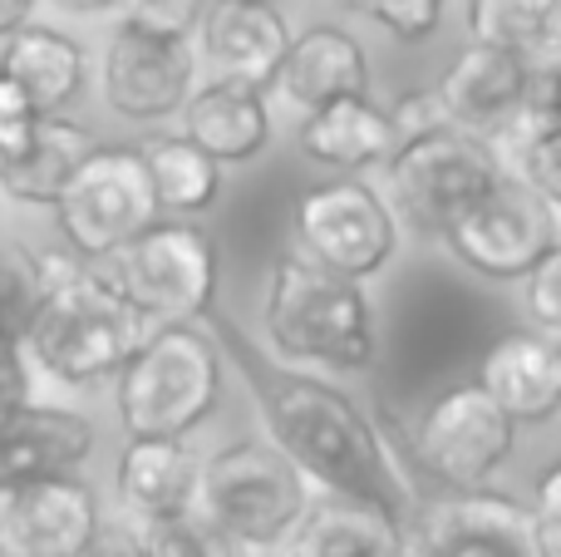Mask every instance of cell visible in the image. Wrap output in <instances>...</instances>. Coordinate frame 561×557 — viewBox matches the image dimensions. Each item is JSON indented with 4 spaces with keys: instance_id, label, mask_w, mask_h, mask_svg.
I'll return each mask as SVG.
<instances>
[{
    "instance_id": "9c48e42d",
    "label": "cell",
    "mask_w": 561,
    "mask_h": 557,
    "mask_svg": "<svg viewBox=\"0 0 561 557\" xmlns=\"http://www.w3.org/2000/svg\"><path fill=\"white\" fill-rule=\"evenodd\" d=\"M517 450V424L483 395V385H448L444 395L419 410L414 434H409V454L434 484L448 493L488 489L497 469L513 459Z\"/></svg>"
},
{
    "instance_id": "d6986e66",
    "label": "cell",
    "mask_w": 561,
    "mask_h": 557,
    "mask_svg": "<svg viewBox=\"0 0 561 557\" xmlns=\"http://www.w3.org/2000/svg\"><path fill=\"white\" fill-rule=\"evenodd\" d=\"M276 84L306 114L320 104H335V99H369V59L350 30L310 25L300 35H290L286 59L276 69Z\"/></svg>"
},
{
    "instance_id": "9a60e30c",
    "label": "cell",
    "mask_w": 561,
    "mask_h": 557,
    "mask_svg": "<svg viewBox=\"0 0 561 557\" xmlns=\"http://www.w3.org/2000/svg\"><path fill=\"white\" fill-rule=\"evenodd\" d=\"M94 454V424L59 405H20L0 414V499L45 479H65Z\"/></svg>"
},
{
    "instance_id": "ba28073f",
    "label": "cell",
    "mask_w": 561,
    "mask_h": 557,
    "mask_svg": "<svg viewBox=\"0 0 561 557\" xmlns=\"http://www.w3.org/2000/svg\"><path fill=\"white\" fill-rule=\"evenodd\" d=\"M385 168L404 223L424 237H444V227L507 173L497 148L463 134V128H438V134L409 138V144L394 148V158Z\"/></svg>"
},
{
    "instance_id": "4316f807",
    "label": "cell",
    "mask_w": 561,
    "mask_h": 557,
    "mask_svg": "<svg viewBox=\"0 0 561 557\" xmlns=\"http://www.w3.org/2000/svg\"><path fill=\"white\" fill-rule=\"evenodd\" d=\"M138 158H144V173L163 213H203L222 193V168L183 134L148 138V144H138Z\"/></svg>"
},
{
    "instance_id": "d6a6232c",
    "label": "cell",
    "mask_w": 561,
    "mask_h": 557,
    "mask_svg": "<svg viewBox=\"0 0 561 557\" xmlns=\"http://www.w3.org/2000/svg\"><path fill=\"white\" fill-rule=\"evenodd\" d=\"M527 533H533V557H561V469L547 464L537 479L533 509H527Z\"/></svg>"
},
{
    "instance_id": "484cf974",
    "label": "cell",
    "mask_w": 561,
    "mask_h": 557,
    "mask_svg": "<svg viewBox=\"0 0 561 557\" xmlns=\"http://www.w3.org/2000/svg\"><path fill=\"white\" fill-rule=\"evenodd\" d=\"M468 45L507 49L527 65H557L561 0H468Z\"/></svg>"
},
{
    "instance_id": "277c9868",
    "label": "cell",
    "mask_w": 561,
    "mask_h": 557,
    "mask_svg": "<svg viewBox=\"0 0 561 557\" xmlns=\"http://www.w3.org/2000/svg\"><path fill=\"white\" fill-rule=\"evenodd\" d=\"M222 395V355L197 326H163L144 336L118 371V420L128 440H187Z\"/></svg>"
},
{
    "instance_id": "4dcf8cb0",
    "label": "cell",
    "mask_w": 561,
    "mask_h": 557,
    "mask_svg": "<svg viewBox=\"0 0 561 557\" xmlns=\"http://www.w3.org/2000/svg\"><path fill=\"white\" fill-rule=\"evenodd\" d=\"M118 10H124L128 30L168 35V39H193L207 0H118Z\"/></svg>"
},
{
    "instance_id": "5bb4252c",
    "label": "cell",
    "mask_w": 561,
    "mask_h": 557,
    "mask_svg": "<svg viewBox=\"0 0 561 557\" xmlns=\"http://www.w3.org/2000/svg\"><path fill=\"white\" fill-rule=\"evenodd\" d=\"M527 75L533 65L507 49H488V45H463L448 69L438 75V99L448 109V124L463 134L493 144L503 128L517 124L527 104Z\"/></svg>"
},
{
    "instance_id": "44dd1931",
    "label": "cell",
    "mask_w": 561,
    "mask_h": 557,
    "mask_svg": "<svg viewBox=\"0 0 561 557\" xmlns=\"http://www.w3.org/2000/svg\"><path fill=\"white\" fill-rule=\"evenodd\" d=\"M300 148L310 163L355 178L369 168H385L399 148V134L389 124V109H379L375 99H335V104H320L306 114Z\"/></svg>"
},
{
    "instance_id": "8d00e7d4",
    "label": "cell",
    "mask_w": 561,
    "mask_h": 557,
    "mask_svg": "<svg viewBox=\"0 0 561 557\" xmlns=\"http://www.w3.org/2000/svg\"><path fill=\"white\" fill-rule=\"evenodd\" d=\"M79 557H144L138 553V528H128V523H99L89 548Z\"/></svg>"
},
{
    "instance_id": "f1b7e54d",
    "label": "cell",
    "mask_w": 561,
    "mask_h": 557,
    "mask_svg": "<svg viewBox=\"0 0 561 557\" xmlns=\"http://www.w3.org/2000/svg\"><path fill=\"white\" fill-rule=\"evenodd\" d=\"M138 553L144 557H237L232 543H227L197 509L144 519V528H138Z\"/></svg>"
},
{
    "instance_id": "7402d4cb",
    "label": "cell",
    "mask_w": 561,
    "mask_h": 557,
    "mask_svg": "<svg viewBox=\"0 0 561 557\" xmlns=\"http://www.w3.org/2000/svg\"><path fill=\"white\" fill-rule=\"evenodd\" d=\"M99 148V138L75 118L45 114L35 118L30 138L10 158H0V187L15 203L30 207H55V197L69 187V178L84 168V158Z\"/></svg>"
},
{
    "instance_id": "f546056e",
    "label": "cell",
    "mask_w": 561,
    "mask_h": 557,
    "mask_svg": "<svg viewBox=\"0 0 561 557\" xmlns=\"http://www.w3.org/2000/svg\"><path fill=\"white\" fill-rule=\"evenodd\" d=\"M340 5L369 15L375 25H385L394 39H404V45L428 39L438 30V20H444V0H340Z\"/></svg>"
},
{
    "instance_id": "d590c367",
    "label": "cell",
    "mask_w": 561,
    "mask_h": 557,
    "mask_svg": "<svg viewBox=\"0 0 561 557\" xmlns=\"http://www.w3.org/2000/svg\"><path fill=\"white\" fill-rule=\"evenodd\" d=\"M30 405V371L15 341H0V414Z\"/></svg>"
},
{
    "instance_id": "8fae6325",
    "label": "cell",
    "mask_w": 561,
    "mask_h": 557,
    "mask_svg": "<svg viewBox=\"0 0 561 557\" xmlns=\"http://www.w3.org/2000/svg\"><path fill=\"white\" fill-rule=\"evenodd\" d=\"M296 237L316 266L359 282L375 276L379 266L394 257L399 247V223L394 207L359 178H330L300 193L296 203Z\"/></svg>"
},
{
    "instance_id": "f35d334b",
    "label": "cell",
    "mask_w": 561,
    "mask_h": 557,
    "mask_svg": "<svg viewBox=\"0 0 561 557\" xmlns=\"http://www.w3.org/2000/svg\"><path fill=\"white\" fill-rule=\"evenodd\" d=\"M59 5H65V10H84V15H89V10H108V5H118V0H59Z\"/></svg>"
},
{
    "instance_id": "3957f363",
    "label": "cell",
    "mask_w": 561,
    "mask_h": 557,
    "mask_svg": "<svg viewBox=\"0 0 561 557\" xmlns=\"http://www.w3.org/2000/svg\"><path fill=\"white\" fill-rule=\"evenodd\" d=\"M266 331L296 365H325L359 375L375 361V311L359 282L316 266L300 252H280L266 282Z\"/></svg>"
},
{
    "instance_id": "1f68e13d",
    "label": "cell",
    "mask_w": 561,
    "mask_h": 557,
    "mask_svg": "<svg viewBox=\"0 0 561 557\" xmlns=\"http://www.w3.org/2000/svg\"><path fill=\"white\" fill-rule=\"evenodd\" d=\"M523 306L533 316V331L557 336L561 331V247L547 252L533 272L523 276Z\"/></svg>"
},
{
    "instance_id": "ffe728a7",
    "label": "cell",
    "mask_w": 561,
    "mask_h": 557,
    "mask_svg": "<svg viewBox=\"0 0 561 557\" xmlns=\"http://www.w3.org/2000/svg\"><path fill=\"white\" fill-rule=\"evenodd\" d=\"M183 138L193 148H203L217 168L247 163L266 148L272 138V114H266V94L232 79H207L203 89H193L183 104Z\"/></svg>"
},
{
    "instance_id": "5b68a950",
    "label": "cell",
    "mask_w": 561,
    "mask_h": 557,
    "mask_svg": "<svg viewBox=\"0 0 561 557\" xmlns=\"http://www.w3.org/2000/svg\"><path fill=\"white\" fill-rule=\"evenodd\" d=\"M310 489L296 464L262 440H237L203 464L197 513L232 548H276L306 523Z\"/></svg>"
},
{
    "instance_id": "836d02e7",
    "label": "cell",
    "mask_w": 561,
    "mask_h": 557,
    "mask_svg": "<svg viewBox=\"0 0 561 557\" xmlns=\"http://www.w3.org/2000/svg\"><path fill=\"white\" fill-rule=\"evenodd\" d=\"M389 124H394L399 144H409V138H424V134H438V128H454V124H448V109H444V99H438L434 84L399 94V104L389 109Z\"/></svg>"
},
{
    "instance_id": "d4e9b609",
    "label": "cell",
    "mask_w": 561,
    "mask_h": 557,
    "mask_svg": "<svg viewBox=\"0 0 561 557\" xmlns=\"http://www.w3.org/2000/svg\"><path fill=\"white\" fill-rule=\"evenodd\" d=\"M118 499L144 519L178 509H197V479L203 459L187 450V440H128L118 454Z\"/></svg>"
},
{
    "instance_id": "30bf717a",
    "label": "cell",
    "mask_w": 561,
    "mask_h": 557,
    "mask_svg": "<svg viewBox=\"0 0 561 557\" xmlns=\"http://www.w3.org/2000/svg\"><path fill=\"white\" fill-rule=\"evenodd\" d=\"M448 252L478 276L493 282H523L547 252L561 247L557 207L542 203L533 187H523L513 173H503L473 207L444 227Z\"/></svg>"
},
{
    "instance_id": "8992f818",
    "label": "cell",
    "mask_w": 561,
    "mask_h": 557,
    "mask_svg": "<svg viewBox=\"0 0 561 557\" xmlns=\"http://www.w3.org/2000/svg\"><path fill=\"white\" fill-rule=\"evenodd\" d=\"M163 217L144 158L128 144H99L55 197V227L79 262H108Z\"/></svg>"
},
{
    "instance_id": "4fadbf2b",
    "label": "cell",
    "mask_w": 561,
    "mask_h": 557,
    "mask_svg": "<svg viewBox=\"0 0 561 557\" xmlns=\"http://www.w3.org/2000/svg\"><path fill=\"white\" fill-rule=\"evenodd\" d=\"M409 543L419 557H533L527 509L493 489L448 493L424 513Z\"/></svg>"
},
{
    "instance_id": "6da1fadb",
    "label": "cell",
    "mask_w": 561,
    "mask_h": 557,
    "mask_svg": "<svg viewBox=\"0 0 561 557\" xmlns=\"http://www.w3.org/2000/svg\"><path fill=\"white\" fill-rule=\"evenodd\" d=\"M262 410L276 450L296 464L300 479L310 474L325 493L379 503L404 519L409 493L389 464L385 440L345 390L316 375H276L262 385Z\"/></svg>"
},
{
    "instance_id": "ab89813d",
    "label": "cell",
    "mask_w": 561,
    "mask_h": 557,
    "mask_svg": "<svg viewBox=\"0 0 561 557\" xmlns=\"http://www.w3.org/2000/svg\"><path fill=\"white\" fill-rule=\"evenodd\" d=\"M0 557H10V548H5V538H0Z\"/></svg>"
},
{
    "instance_id": "603a6c76",
    "label": "cell",
    "mask_w": 561,
    "mask_h": 557,
    "mask_svg": "<svg viewBox=\"0 0 561 557\" xmlns=\"http://www.w3.org/2000/svg\"><path fill=\"white\" fill-rule=\"evenodd\" d=\"M0 75L25 94V104L39 118L59 114L65 104H75L84 89V49L79 39H69L65 30L49 25H20L15 35H5L0 49Z\"/></svg>"
},
{
    "instance_id": "7c38bea8",
    "label": "cell",
    "mask_w": 561,
    "mask_h": 557,
    "mask_svg": "<svg viewBox=\"0 0 561 557\" xmlns=\"http://www.w3.org/2000/svg\"><path fill=\"white\" fill-rule=\"evenodd\" d=\"M197 79L193 39L144 35L118 25L104 49V99L124 118H168L187 104Z\"/></svg>"
},
{
    "instance_id": "74e56055",
    "label": "cell",
    "mask_w": 561,
    "mask_h": 557,
    "mask_svg": "<svg viewBox=\"0 0 561 557\" xmlns=\"http://www.w3.org/2000/svg\"><path fill=\"white\" fill-rule=\"evenodd\" d=\"M30 5L35 0H0V39L15 35L20 25H30Z\"/></svg>"
},
{
    "instance_id": "60d3db41",
    "label": "cell",
    "mask_w": 561,
    "mask_h": 557,
    "mask_svg": "<svg viewBox=\"0 0 561 557\" xmlns=\"http://www.w3.org/2000/svg\"><path fill=\"white\" fill-rule=\"evenodd\" d=\"M414 557H419V553H414Z\"/></svg>"
},
{
    "instance_id": "e0dca14e",
    "label": "cell",
    "mask_w": 561,
    "mask_h": 557,
    "mask_svg": "<svg viewBox=\"0 0 561 557\" xmlns=\"http://www.w3.org/2000/svg\"><path fill=\"white\" fill-rule=\"evenodd\" d=\"M99 523V493L79 474L30 484L5 499V533L20 557H79Z\"/></svg>"
},
{
    "instance_id": "7a4b0ae2",
    "label": "cell",
    "mask_w": 561,
    "mask_h": 557,
    "mask_svg": "<svg viewBox=\"0 0 561 557\" xmlns=\"http://www.w3.org/2000/svg\"><path fill=\"white\" fill-rule=\"evenodd\" d=\"M35 266L45 282V306L25 336L35 361L65 385H94L124 371L144 345V316L75 252H35Z\"/></svg>"
},
{
    "instance_id": "52a82bcc",
    "label": "cell",
    "mask_w": 561,
    "mask_h": 557,
    "mask_svg": "<svg viewBox=\"0 0 561 557\" xmlns=\"http://www.w3.org/2000/svg\"><path fill=\"white\" fill-rule=\"evenodd\" d=\"M104 276L144 321L158 316L163 326H187L217 296V247L203 227L158 217L118 257H108Z\"/></svg>"
},
{
    "instance_id": "83f0119b",
    "label": "cell",
    "mask_w": 561,
    "mask_h": 557,
    "mask_svg": "<svg viewBox=\"0 0 561 557\" xmlns=\"http://www.w3.org/2000/svg\"><path fill=\"white\" fill-rule=\"evenodd\" d=\"M39 306H45V282H39L35 252L30 247H0V341L25 345Z\"/></svg>"
},
{
    "instance_id": "cb8c5ba5",
    "label": "cell",
    "mask_w": 561,
    "mask_h": 557,
    "mask_svg": "<svg viewBox=\"0 0 561 557\" xmlns=\"http://www.w3.org/2000/svg\"><path fill=\"white\" fill-rule=\"evenodd\" d=\"M296 533L306 557H414V543H409L399 513L379 509V503L340 499V493L310 503Z\"/></svg>"
},
{
    "instance_id": "ac0fdd59",
    "label": "cell",
    "mask_w": 561,
    "mask_h": 557,
    "mask_svg": "<svg viewBox=\"0 0 561 557\" xmlns=\"http://www.w3.org/2000/svg\"><path fill=\"white\" fill-rule=\"evenodd\" d=\"M483 395L523 430V424H547L561 410V341L542 331H507L493 341L478 371Z\"/></svg>"
},
{
    "instance_id": "e575fe53",
    "label": "cell",
    "mask_w": 561,
    "mask_h": 557,
    "mask_svg": "<svg viewBox=\"0 0 561 557\" xmlns=\"http://www.w3.org/2000/svg\"><path fill=\"white\" fill-rule=\"evenodd\" d=\"M35 118L39 114L25 104V94H20V89L0 75V158H10L20 144H25L30 128H35Z\"/></svg>"
},
{
    "instance_id": "2e32d148",
    "label": "cell",
    "mask_w": 561,
    "mask_h": 557,
    "mask_svg": "<svg viewBox=\"0 0 561 557\" xmlns=\"http://www.w3.org/2000/svg\"><path fill=\"white\" fill-rule=\"evenodd\" d=\"M197 39H203V55L217 69V79L266 94L286 59L290 30L272 0H207Z\"/></svg>"
}]
</instances>
